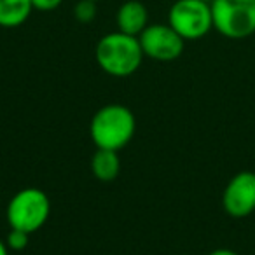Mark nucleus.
<instances>
[{
  "mask_svg": "<svg viewBox=\"0 0 255 255\" xmlns=\"http://www.w3.org/2000/svg\"><path fill=\"white\" fill-rule=\"evenodd\" d=\"M96 63L112 77H128L135 74L143 61V51L138 37L123 32H112L98 40L95 49Z\"/></svg>",
  "mask_w": 255,
  "mask_h": 255,
  "instance_id": "f257e3e1",
  "label": "nucleus"
},
{
  "mask_svg": "<svg viewBox=\"0 0 255 255\" xmlns=\"http://www.w3.org/2000/svg\"><path fill=\"white\" fill-rule=\"evenodd\" d=\"M136 129V119L128 107L109 103L93 116L89 135L98 149L117 150L131 142Z\"/></svg>",
  "mask_w": 255,
  "mask_h": 255,
  "instance_id": "f03ea898",
  "label": "nucleus"
},
{
  "mask_svg": "<svg viewBox=\"0 0 255 255\" xmlns=\"http://www.w3.org/2000/svg\"><path fill=\"white\" fill-rule=\"evenodd\" d=\"M213 28L231 40L255 33V0H212Z\"/></svg>",
  "mask_w": 255,
  "mask_h": 255,
  "instance_id": "7ed1b4c3",
  "label": "nucleus"
},
{
  "mask_svg": "<svg viewBox=\"0 0 255 255\" xmlns=\"http://www.w3.org/2000/svg\"><path fill=\"white\" fill-rule=\"evenodd\" d=\"M51 213L49 198L37 187H25L11 198L7 205V222L12 229L32 234L47 222Z\"/></svg>",
  "mask_w": 255,
  "mask_h": 255,
  "instance_id": "20e7f679",
  "label": "nucleus"
},
{
  "mask_svg": "<svg viewBox=\"0 0 255 255\" xmlns=\"http://www.w3.org/2000/svg\"><path fill=\"white\" fill-rule=\"evenodd\" d=\"M168 25L184 40L203 39L213 28L210 2L206 0H177L168 12Z\"/></svg>",
  "mask_w": 255,
  "mask_h": 255,
  "instance_id": "39448f33",
  "label": "nucleus"
},
{
  "mask_svg": "<svg viewBox=\"0 0 255 255\" xmlns=\"http://www.w3.org/2000/svg\"><path fill=\"white\" fill-rule=\"evenodd\" d=\"M140 46L145 56L156 61H173L184 53L185 40L164 23L149 25L138 35Z\"/></svg>",
  "mask_w": 255,
  "mask_h": 255,
  "instance_id": "423d86ee",
  "label": "nucleus"
},
{
  "mask_svg": "<svg viewBox=\"0 0 255 255\" xmlns=\"http://www.w3.org/2000/svg\"><path fill=\"white\" fill-rule=\"evenodd\" d=\"M222 206L233 219H245L255 212V173L240 171L229 180L222 194Z\"/></svg>",
  "mask_w": 255,
  "mask_h": 255,
  "instance_id": "0eeeda50",
  "label": "nucleus"
},
{
  "mask_svg": "<svg viewBox=\"0 0 255 255\" xmlns=\"http://www.w3.org/2000/svg\"><path fill=\"white\" fill-rule=\"evenodd\" d=\"M116 21L119 32L138 37L149 26V11L138 0H128L117 11Z\"/></svg>",
  "mask_w": 255,
  "mask_h": 255,
  "instance_id": "6e6552de",
  "label": "nucleus"
},
{
  "mask_svg": "<svg viewBox=\"0 0 255 255\" xmlns=\"http://www.w3.org/2000/svg\"><path fill=\"white\" fill-rule=\"evenodd\" d=\"M33 11L32 0H0V26L16 28L30 18Z\"/></svg>",
  "mask_w": 255,
  "mask_h": 255,
  "instance_id": "1a4fd4ad",
  "label": "nucleus"
},
{
  "mask_svg": "<svg viewBox=\"0 0 255 255\" xmlns=\"http://www.w3.org/2000/svg\"><path fill=\"white\" fill-rule=\"evenodd\" d=\"M91 171L102 182H112L114 178H117L121 171V161L117 156V150L96 149V152L91 157Z\"/></svg>",
  "mask_w": 255,
  "mask_h": 255,
  "instance_id": "9d476101",
  "label": "nucleus"
},
{
  "mask_svg": "<svg viewBox=\"0 0 255 255\" xmlns=\"http://www.w3.org/2000/svg\"><path fill=\"white\" fill-rule=\"evenodd\" d=\"M96 14H98V7L93 0H79L74 7V16L79 23H91Z\"/></svg>",
  "mask_w": 255,
  "mask_h": 255,
  "instance_id": "9b49d317",
  "label": "nucleus"
},
{
  "mask_svg": "<svg viewBox=\"0 0 255 255\" xmlns=\"http://www.w3.org/2000/svg\"><path fill=\"white\" fill-rule=\"evenodd\" d=\"M30 240V234L25 233V231H19V229H12L11 227V233L7 234V247L9 250H16V252H21L26 248Z\"/></svg>",
  "mask_w": 255,
  "mask_h": 255,
  "instance_id": "f8f14e48",
  "label": "nucleus"
},
{
  "mask_svg": "<svg viewBox=\"0 0 255 255\" xmlns=\"http://www.w3.org/2000/svg\"><path fill=\"white\" fill-rule=\"evenodd\" d=\"M63 0H32V5L33 9L37 11H42V12H49V11H54L61 5Z\"/></svg>",
  "mask_w": 255,
  "mask_h": 255,
  "instance_id": "ddd939ff",
  "label": "nucleus"
},
{
  "mask_svg": "<svg viewBox=\"0 0 255 255\" xmlns=\"http://www.w3.org/2000/svg\"><path fill=\"white\" fill-rule=\"evenodd\" d=\"M208 255H238V254H236V252H233V250H229V248H219V250L210 252Z\"/></svg>",
  "mask_w": 255,
  "mask_h": 255,
  "instance_id": "4468645a",
  "label": "nucleus"
},
{
  "mask_svg": "<svg viewBox=\"0 0 255 255\" xmlns=\"http://www.w3.org/2000/svg\"><path fill=\"white\" fill-rule=\"evenodd\" d=\"M0 255H9V247H7V243H4L2 240H0Z\"/></svg>",
  "mask_w": 255,
  "mask_h": 255,
  "instance_id": "2eb2a0df",
  "label": "nucleus"
},
{
  "mask_svg": "<svg viewBox=\"0 0 255 255\" xmlns=\"http://www.w3.org/2000/svg\"><path fill=\"white\" fill-rule=\"evenodd\" d=\"M93 2H96V4H98V2H102V0H93Z\"/></svg>",
  "mask_w": 255,
  "mask_h": 255,
  "instance_id": "dca6fc26",
  "label": "nucleus"
},
{
  "mask_svg": "<svg viewBox=\"0 0 255 255\" xmlns=\"http://www.w3.org/2000/svg\"><path fill=\"white\" fill-rule=\"evenodd\" d=\"M206 2H212V0H206Z\"/></svg>",
  "mask_w": 255,
  "mask_h": 255,
  "instance_id": "f3484780",
  "label": "nucleus"
}]
</instances>
